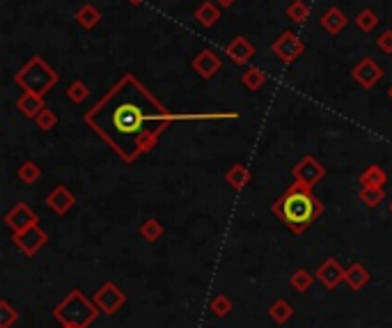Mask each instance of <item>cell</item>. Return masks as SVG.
<instances>
[{
    "label": "cell",
    "instance_id": "cell-27",
    "mask_svg": "<svg viewBox=\"0 0 392 328\" xmlns=\"http://www.w3.org/2000/svg\"><path fill=\"white\" fill-rule=\"evenodd\" d=\"M269 315H271V319H273V322L285 324V322H289V319H292L294 310H292V306H289L287 301H276L273 306H271Z\"/></svg>",
    "mask_w": 392,
    "mask_h": 328
},
{
    "label": "cell",
    "instance_id": "cell-22",
    "mask_svg": "<svg viewBox=\"0 0 392 328\" xmlns=\"http://www.w3.org/2000/svg\"><path fill=\"white\" fill-rule=\"evenodd\" d=\"M388 182V175L381 165H370L367 170L360 175V184L365 189H383Z\"/></svg>",
    "mask_w": 392,
    "mask_h": 328
},
{
    "label": "cell",
    "instance_id": "cell-5",
    "mask_svg": "<svg viewBox=\"0 0 392 328\" xmlns=\"http://www.w3.org/2000/svg\"><path fill=\"white\" fill-rule=\"evenodd\" d=\"M271 50H273V55L283 64H294L305 53V44L294 30H283L280 37L271 44Z\"/></svg>",
    "mask_w": 392,
    "mask_h": 328
},
{
    "label": "cell",
    "instance_id": "cell-17",
    "mask_svg": "<svg viewBox=\"0 0 392 328\" xmlns=\"http://www.w3.org/2000/svg\"><path fill=\"white\" fill-rule=\"evenodd\" d=\"M16 108H19L25 117L35 120V117L46 108V104H44V97L41 95H35V92H23V95L16 99Z\"/></svg>",
    "mask_w": 392,
    "mask_h": 328
},
{
    "label": "cell",
    "instance_id": "cell-1",
    "mask_svg": "<svg viewBox=\"0 0 392 328\" xmlns=\"http://www.w3.org/2000/svg\"><path fill=\"white\" fill-rule=\"evenodd\" d=\"M175 122H182L179 113L168 111L135 74H124L85 113V124L126 163L154 149Z\"/></svg>",
    "mask_w": 392,
    "mask_h": 328
},
{
    "label": "cell",
    "instance_id": "cell-34",
    "mask_svg": "<svg viewBox=\"0 0 392 328\" xmlns=\"http://www.w3.org/2000/svg\"><path fill=\"white\" fill-rule=\"evenodd\" d=\"M0 310H3V317H0V328H10L14 319L19 317V313H14V308L7 301L0 303Z\"/></svg>",
    "mask_w": 392,
    "mask_h": 328
},
{
    "label": "cell",
    "instance_id": "cell-7",
    "mask_svg": "<svg viewBox=\"0 0 392 328\" xmlns=\"http://www.w3.org/2000/svg\"><path fill=\"white\" fill-rule=\"evenodd\" d=\"M14 243H16V248H19L23 255H37V252L41 250L48 243V234L41 230L39 225H32L28 227V230H23V232H14Z\"/></svg>",
    "mask_w": 392,
    "mask_h": 328
},
{
    "label": "cell",
    "instance_id": "cell-8",
    "mask_svg": "<svg viewBox=\"0 0 392 328\" xmlns=\"http://www.w3.org/2000/svg\"><path fill=\"white\" fill-rule=\"evenodd\" d=\"M191 67H193V71L198 74L202 81H211L220 69H223V60H220V55L216 53V50L202 48L200 53L193 55Z\"/></svg>",
    "mask_w": 392,
    "mask_h": 328
},
{
    "label": "cell",
    "instance_id": "cell-33",
    "mask_svg": "<svg viewBox=\"0 0 392 328\" xmlns=\"http://www.w3.org/2000/svg\"><path fill=\"white\" fill-rule=\"evenodd\" d=\"M211 310H214L218 317H225V315H229V310H232V301L220 294V296H216L214 301H211Z\"/></svg>",
    "mask_w": 392,
    "mask_h": 328
},
{
    "label": "cell",
    "instance_id": "cell-15",
    "mask_svg": "<svg viewBox=\"0 0 392 328\" xmlns=\"http://www.w3.org/2000/svg\"><path fill=\"white\" fill-rule=\"evenodd\" d=\"M319 23H321V28L328 32V35H339V32H342L344 28H346V23H349V16L339 10L337 5H333V7H328L326 12L321 14V19H319Z\"/></svg>",
    "mask_w": 392,
    "mask_h": 328
},
{
    "label": "cell",
    "instance_id": "cell-2",
    "mask_svg": "<svg viewBox=\"0 0 392 328\" xmlns=\"http://www.w3.org/2000/svg\"><path fill=\"white\" fill-rule=\"evenodd\" d=\"M271 212L294 234H303L323 214V205L314 198L312 189L296 182L271 205Z\"/></svg>",
    "mask_w": 392,
    "mask_h": 328
},
{
    "label": "cell",
    "instance_id": "cell-6",
    "mask_svg": "<svg viewBox=\"0 0 392 328\" xmlns=\"http://www.w3.org/2000/svg\"><path fill=\"white\" fill-rule=\"evenodd\" d=\"M292 175H294V179L298 184H303V186H308V189H314L323 177H326V168L319 163V158H314V156L308 154L294 165Z\"/></svg>",
    "mask_w": 392,
    "mask_h": 328
},
{
    "label": "cell",
    "instance_id": "cell-19",
    "mask_svg": "<svg viewBox=\"0 0 392 328\" xmlns=\"http://www.w3.org/2000/svg\"><path fill=\"white\" fill-rule=\"evenodd\" d=\"M250 179H252V175H250V170H248V168H245L243 163H234V165L225 172V182H227L232 189H236V191H243V189L250 184Z\"/></svg>",
    "mask_w": 392,
    "mask_h": 328
},
{
    "label": "cell",
    "instance_id": "cell-26",
    "mask_svg": "<svg viewBox=\"0 0 392 328\" xmlns=\"http://www.w3.org/2000/svg\"><path fill=\"white\" fill-rule=\"evenodd\" d=\"M358 198H360V202L367 209H377L383 200H386V191L383 189H360V193H358Z\"/></svg>",
    "mask_w": 392,
    "mask_h": 328
},
{
    "label": "cell",
    "instance_id": "cell-37",
    "mask_svg": "<svg viewBox=\"0 0 392 328\" xmlns=\"http://www.w3.org/2000/svg\"><path fill=\"white\" fill-rule=\"evenodd\" d=\"M388 97H390V101H392V86L388 88Z\"/></svg>",
    "mask_w": 392,
    "mask_h": 328
},
{
    "label": "cell",
    "instance_id": "cell-11",
    "mask_svg": "<svg viewBox=\"0 0 392 328\" xmlns=\"http://www.w3.org/2000/svg\"><path fill=\"white\" fill-rule=\"evenodd\" d=\"M5 225L12 227L14 232H23L32 225H39V218L25 202H19V205H14L10 212L5 214Z\"/></svg>",
    "mask_w": 392,
    "mask_h": 328
},
{
    "label": "cell",
    "instance_id": "cell-13",
    "mask_svg": "<svg viewBox=\"0 0 392 328\" xmlns=\"http://www.w3.org/2000/svg\"><path fill=\"white\" fill-rule=\"evenodd\" d=\"M74 205H76V196L67 186H62V184L50 191L48 198H46V207L58 216H65Z\"/></svg>",
    "mask_w": 392,
    "mask_h": 328
},
{
    "label": "cell",
    "instance_id": "cell-39",
    "mask_svg": "<svg viewBox=\"0 0 392 328\" xmlns=\"http://www.w3.org/2000/svg\"><path fill=\"white\" fill-rule=\"evenodd\" d=\"M390 212H392V205H390Z\"/></svg>",
    "mask_w": 392,
    "mask_h": 328
},
{
    "label": "cell",
    "instance_id": "cell-21",
    "mask_svg": "<svg viewBox=\"0 0 392 328\" xmlns=\"http://www.w3.org/2000/svg\"><path fill=\"white\" fill-rule=\"evenodd\" d=\"M356 28L363 32V35H370V32H374L379 28V23H381V19H379V14L372 10V7H365V10H360L358 12V16H356Z\"/></svg>",
    "mask_w": 392,
    "mask_h": 328
},
{
    "label": "cell",
    "instance_id": "cell-28",
    "mask_svg": "<svg viewBox=\"0 0 392 328\" xmlns=\"http://www.w3.org/2000/svg\"><path fill=\"white\" fill-rule=\"evenodd\" d=\"M140 237L147 241H158L163 237V225H161L156 218H149V221H144L140 225Z\"/></svg>",
    "mask_w": 392,
    "mask_h": 328
},
{
    "label": "cell",
    "instance_id": "cell-12",
    "mask_svg": "<svg viewBox=\"0 0 392 328\" xmlns=\"http://www.w3.org/2000/svg\"><path fill=\"white\" fill-rule=\"evenodd\" d=\"M317 280L323 285V287H328V289H335L339 282L344 280V275H346V271L342 266H339V262L335 257H328L326 262H321V266L317 268Z\"/></svg>",
    "mask_w": 392,
    "mask_h": 328
},
{
    "label": "cell",
    "instance_id": "cell-18",
    "mask_svg": "<svg viewBox=\"0 0 392 328\" xmlns=\"http://www.w3.org/2000/svg\"><path fill=\"white\" fill-rule=\"evenodd\" d=\"M220 7L214 3V0H207V3H202L198 10L193 12V19L198 21L202 28H214V25L220 21Z\"/></svg>",
    "mask_w": 392,
    "mask_h": 328
},
{
    "label": "cell",
    "instance_id": "cell-30",
    "mask_svg": "<svg viewBox=\"0 0 392 328\" xmlns=\"http://www.w3.org/2000/svg\"><path fill=\"white\" fill-rule=\"evenodd\" d=\"M289 285H292L296 292H308L312 287V273H308L305 268H298V271L289 278Z\"/></svg>",
    "mask_w": 392,
    "mask_h": 328
},
{
    "label": "cell",
    "instance_id": "cell-36",
    "mask_svg": "<svg viewBox=\"0 0 392 328\" xmlns=\"http://www.w3.org/2000/svg\"><path fill=\"white\" fill-rule=\"evenodd\" d=\"M126 3L133 5V7H138V5H142V3H144V0H126Z\"/></svg>",
    "mask_w": 392,
    "mask_h": 328
},
{
    "label": "cell",
    "instance_id": "cell-24",
    "mask_svg": "<svg viewBox=\"0 0 392 328\" xmlns=\"http://www.w3.org/2000/svg\"><path fill=\"white\" fill-rule=\"evenodd\" d=\"M287 19L294 21V23H305V19L310 16V5L305 3V0H292V3L287 5Z\"/></svg>",
    "mask_w": 392,
    "mask_h": 328
},
{
    "label": "cell",
    "instance_id": "cell-35",
    "mask_svg": "<svg viewBox=\"0 0 392 328\" xmlns=\"http://www.w3.org/2000/svg\"><path fill=\"white\" fill-rule=\"evenodd\" d=\"M214 3L220 7V10H229V7L236 3V0H214Z\"/></svg>",
    "mask_w": 392,
    "mask_h": 328
},
{
    "label": "cell",
    "instance_id": "cell-3",
    "mask_svg": "<svg viewBox=\"0 0 392 328\" xmlns=\"http://www.w3.org/2000/svg\"><path fill=\"white\" fill-rule=\"evenodd\" d=\"M60 74L50 67L41 55H32L19 71L14 74V83L23 92H35V95L46 97L50 90L58 86Z\"/></svg>",
    "mask_w": 392,
    "mask_h": 328
},
{
    "label": "cell",
    "instance_id": "cell-4",
    "mask_svg": "<svg viewBox=\"0 0 392 328\" xmlns=\"http://www.w3.org/2000/svg\"><path fill=\"white\" fill-rule=\"evenodd\" d=\"M97 310L90 301L83 299L81 289H74L69 296H67L60 306L53 310V317H58L60 322L67 326H76V328H85L90 322L97 319Z\"/></svg>",
    "mask_w": 392,
    "mask_h": 328
},
{
    "label": "cell",
    "instance_id": "cell-10",
    "mask_svg": "<svg viewBox=\"0 0 392 328\" xmlns=\"http://www.w3.org/2000/svg\"><path fill=\"white\" fill-rule=\"evenodd\" d=\"M225 55L229 57V62L236 67H250L252 57L257 55V50H255V46L250 44V39L245 35H236L232 41H227Z\"/></svg>",
    "mask_w": 392,
    "mask_h": 328
},
{
    "label": "cell",
    "instance_id": "cell-38",
    "mask_svg": "<svg viewBox=\"0 0 392 328\" xmlns=\"http://www.w3.org/2000/svg\"><path fill=\"white\" fill-rule=\"evenodd\" d=\"M67 328H76V326H67Z\"/></svg>",
    "mask_w": 392,
    "mask_h": 328
},
{
    "label": "cell",
    "instance_id": "cell-23",
    "mask_svg": "<svg viewBox=\"0 0 392 328\" xmlns=\"http://www.w3.org/2000/svg\"><path fill=\"white\" fill-rule=\"evenodd\" d=\"M344 282H346L351 289H363L365 285L370 282V271H367V268H365L363 264L356 262V264L349 266V271H346V275H344Z\"/></svg>",
    "mask_w": 392,
    "mask_h": 328
},
{
    "label": "cell",
    "instance_id": "cell-25",
    "mask_svg": "<svg viewBox=\"0 0 392 328\" xmlns=\"http://www.w3.org/2000/svg\"><path fill=\"white\" fill-rule=\"evenodd\" d=\"M88 97H90V88L85 86V81L76 78V81L69 83V88H67V99H69L72 104L81 106V104H85V101H88Z\"/></svg>",
    "mask_w": 392,
    "mask_h": 328
},
{
    "label": "cell",
    "instance_id": "cell-16",
    "mask_svg": "<svg viewBox=\"0 0 392 328\" xmlns=\"http://www.w3.org/2000/svg\"><path fill=\"white\" fill-rule=\"evenodd\" d=\"M74 19H76V23L81 25L83 30H95V28H99V23H101V19H104V14H101V10L97 5H92V3H83L79 10H76V14H74Z\"/></svg>",
    "mask_w": 392,
    "mask_h": 328
},
{
    "label": "cell",
    "instance_id": "cell-31",
    "mask_svg": "<svg viewBox=\"0 0 392 328\" xmlns=\"http://www.w3.org/2000/svg\"><path fill=\"white\" fill-rule=\"evenodd\" d=\"M35 122H37V129H41V131H53L55 126H58V115H55V111H50V108L46 106L44 111H41L35 117Z\"/></svg>",
    "mask_w": 392,
    "mask_h": 328
},
{
    "label": "cell",
    "instance_id": "cell-14",
    "mask_svg": "<svg viewBox=\"0 0 392 328\" xmlns=\"http://www.w3.org/2000/svg\"><path fill=\"white\" fill-rule=\"evenodd\" d=\"M95 303L101 310H104L106 315H113L115 310L124 303V294H122V289L117 287V285L108 282V285H104V287L97 292Z\"/></svg>",
    "mask_w": 392,
    "mask_h": 328
},
{
    "label": "cell",
    "instance_id": "cell-9",
    "mask_svg": "<svg viewBox=\"0 0 392 328\" xmlns=\"http://www.w3.org/2000/svg\"><path fill=\"white\" fill-rule=\"evenodd\" d=\"M351 78L360 88L372 90V88H377V83L383 78V69L377 64V60H374V57L367 55V57H363V60L351 69Z\"/></svg>",
    "mask_w": 392,
    "mask_h": 328
},
{
    "label": "cell",
    "instance_id": "cell-32",
    "mask_svg": "<svg viewBox=\"0 0 392 328\" xmlns=\"http://www.w3.org/2000/svg\"><path fill=\"white\" fill-rule=\"evenodd\" d=\"M377 48L381 50V53L392 55V28H386L383 32H379V37H377Z\"/></svg>",
    "mask_w": 392,
    "mask_h": 328
},
{
    "label": "cell",
    "instance_id": "cell-20",
    "mask_svg": "<svg viewBox=\"0 0 392 328\" xmlns=\"http://www.w3.org/2000/svg\"><path fill=\"white\" fill-rule=\"evenodd\" d=\"M241 86L245 90H250V92H257L262 90L264 86H266V81H269V76L264 74L262 69H257V67H245L243 74H241Z\"/></svg>",
    "mask_w": 392,
    "mask_h": 328
},
{
    "label": "cell",
    "instance_id": "cell-29",
    "mask_svg": "<svg viewBox=\"0 0 392 328\" xmlns=\"http://www.w3.org/2000/svg\"><path fill=\"white\" fill-rule=\"evenodd\" d=\"M19 179L23 182V184H35L39 177H41V170H39V165L35 163V161H25V163H21V168H19Z\"/></svg>",
    "mask_w": 392,
    "mask_h": 328
}]
</instances>
